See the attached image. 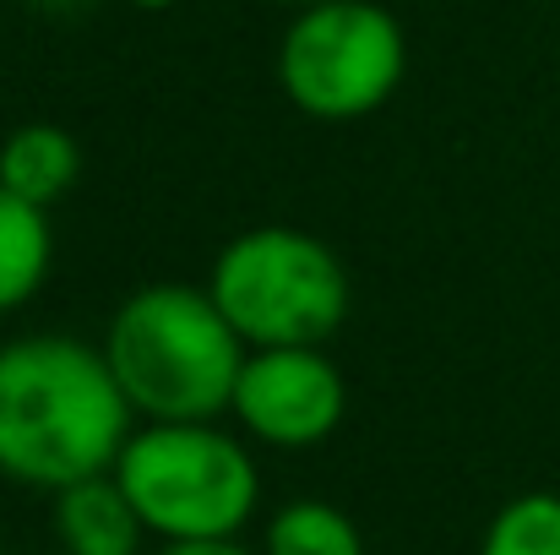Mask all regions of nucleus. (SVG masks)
<instances>
[{
  "label": "nucleus",
  "instance_id": "14",
  "mask_svg": "<svg viewBox=\"0 0 560 555\" xmlns=\"http://www.w3.org/2000/svg\"><path fill=\"white\" fill-rule=\"evenodd\" d=\"M137 5H170V0H137Z\"/></svg>",
  "mask_w": 560,
  "mask_h": 555
},
{
  "label": "nucleus",
  "instance_id": "5",
  "mask_svg": "<svg viewBox=\"0 0 560 555\" xmlns=\"http://www.w3.org/2000/svg\"><path fill=\"white\" fill-rule=\"evenodd\" d=\"M283 88L305 115L354 120L402 82V27L371 0L311 5L278 55Z\"/></svg>",
  "mask_w": 560,
  "mask_h": 555
},
{
  "label": "nucleus",
  "instance_id": "4",
  "mask_svg": "<svg viewBox=\"0 0 560 555\" xmlns=\"http://www.w3.org/2000/svg\"><path fill=\"white\" fill-rule=\"evenodd\" d=\"M137 518L170 545L234 540L256 512V463L212 425H148L115 463Z\"/></svg>",
  "mask_w": 560,
  "mask_h": 555
},
{
  "label": "nucleus",
  "instance_id": "15",
  "mask_svg": "<svg viewBox=\"0 0 560 555\" xmlns=\"http://www.w3.org/2000/svg\"><path fill=\"white\" fill-rule=\"evenodd\" d=\"M300 5H332V0H300Z\"/></svg>",
  "mask_w": 560,
  "mask_h": 555
},
{
  "label": "nucleus",
  "instance_id": "9",
  "mask_svg": "<svg viewBox=\"0 0 560 555\" xmlns=\"http://www.w3.org/2000/svg\"><path fill=\"white\" fill-rule=\"evenodd\" d=\"M44 273H49V218L44 207L0 185V316L33 300Z\"/></svg>",
  "mask_w": 560,
  "mask_h": 555
},
{
  "label": "nucleus",
  "instance_id": "11",
  "mask_svg": "<svg viewBox=\"0 0 560 555\" xmlns=\"http://www.w3.org/2000/svg\"><path fill=\"white\" fill-rule=\"evenodd\" d=\"M485 555H560V496L534 490L490 518Z\"/></svg>",
  "mask_w": 560,
  "mask_h": 555
},
{
  "label": "nucleus",
  "instance_id": "8",
  "mask_svg": "<svg viewBox=\"0 0 560 555\" xmlns=\"http://www.w3.org/2000/svg\"><path fill=\"white\" fill-rule=\"evenodd\" d=\"M77 170H82L77 142L60 126H22L0 148V185L33 207H49L55 196H66Z\"/></svg>",
  "mask_w": 560,
  "mask_h": 555
},
{
  "label": "nucleus",
  "instance_id": "16",
  "mask_svg": "<svg viewBox=\"0 0 560 555\" xmlns=\"http://www.w3.org/2000/svg\"><path fill=\"white\" fill-rule=\"evenodd\" d=\"M60 555H66V551H60Z\"/></svg>",
  "mask_w": 560,
  "mask_h": 555
},
{
  "label": "nucleus",
  "instance_id": "7",
  "mask_svg": "<svg viewBox=\"0 0 560 555\" xmlns=\"http://www.w3.org/2000/svg\"><path fill=\"white\" fill-rule=\"evenodd\" d=\"M142 518L115 474L82 479L55 496V534L66 555H137L142 551Z\"/></svg>",
  "mask_w": 560,
  "mask_h": 555
},
{
  "label": "nucleus",
  "instance_id": "13",
  "mask_svg": "<svg viewBox=\"0 0 560 555\" xmlns=\"http://www.w3.org/2000/svg\"><path fill=\"white\" fill-rule=\"evenodd\" d=\"M38 5H49V11H66V5H82V0H38Z\"/></svg>",
  "mask_w": 560,
  "mask_h": 555
},
{
  "label": "nucleus",
  "instance_id": "2",
  "mask_svg": "<svg viewBox=\"0 0 560 555\" xmlns=\"http://www.w3.org/2000/svg\"><path fill=\"white\" fill-rule=\"evenodd\" d=\"M104 360L153 425H212V414L234 408L245 344L207 289L153 284L115 311Z\"/></svg>",
  "mask_w": 560,
  "mask_h": 555
},
{
  "label": "nucleus",
  "instance_id": "12",
  "mask_svg": "<svg viewBox=\"0 0 560 555\" xmlns=\"http://www.w3.org/2000/svg\"><path fill=\"white\" fill-rule=\"evenodd\" d=\"M164 555H245L234 540H212V545H170Z\"/></svg>",
  "mask_w": 560,
  "mask_h": 555
},
{
  "label": "nucleus",
  "instance_id": "10",
  "mask_svg": "<svg viewBox=\"0 0 560 555\" xmlns=\"http://www.w3.org/2000/svg\"><path fill=\"white\" fill-rule=\"evenodd\" d=\"M267 555H365V540L349 523V512L327 501H294L272 518Z\"/></svg>",
  "mask_w": 560,
  "mask_h": 555
},
{
  "label": "nucleus",
  "instance_id": "1",
  "mask_svg": "<svg viewBox=\"0 0 560 555\" xmlns=\"http://www.w3.org/2000/svg\"><path fill=\"white\" fill-rule=\"evenodd\" d=\"M131 403L104 349L33 333L0 349V474L33 490H71L115 474L131 441Z\"/></svg>",
  "mask_w": 560,
  "mask_h": 555
},
{
  "label": "nucleus",
  "instance_id": "6",
  "mask_svg": "<svg viewBox=\"0 0 560 555\" xmlns=\"http://www.w3.org/2000/svg\"><path fill=\"white\" fill-rule=\"evenodd\" d=\"M343 375L322 349H256L234 386V419L272 447H316L343 419Z\"/></svg>",
  "mask_w": 560,
  "mask_h": 555
},
{
  "label": "nucleus",
  "instance_id": "3",
  "mask_svg": "<svg viewBox=\"0 0 560 555\" xmlns=\"http://www.w3.org/2000/svg\"><path fill=\"white\" fill-rule=\"evenodd\" d=\"M207 294L250 349H316L349 316L343 262L300 229H250L229 240Z\"/></svg>",
  "mask_w": 560,
  "mask_h": 555
}]
</instances>
